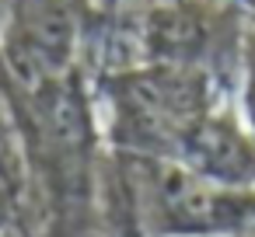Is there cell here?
<instances>
[{
    "mask_svg": "<svg viewBox=\"0 0 255 237\" xmlns=\"http://www.w3.org/2000/svg\"><path fill=\"white\" fill-rule=\"evenodd\" d=\"M116 157V154H112ZM126 171L136 220L147 237H248L255 234V188H224L175 164L116 157Z\"/></svg>",
    "mask_w": 255,
    "mask_h": 237,
    "instance_id": "cell-2",
    "label": "cell"
},
{
    "mask_svg": "<svg viewBox=\"0 0 255 237\" xmlns=\"http://www.w3.org/2000/svg\"><path fill=\"white\" fill-rule=\"evenodd\" d=\"M245 126L255 133V18H248L245 42H241V60H238V98H234Z\"/></svg>",
    "mask_w": 255,
    "mask_h": 237,
    "instance_id": "cell-6",
    "label": "cell"
},
{
    "mask_svg": "<svg viewBox=\"0 0 255 237\" xmlns=\"http://www.w3.org/2000/svg\"><path fill=\"white\" fill-rule=\"evenodd\" d=\"M88 11L74 0H7L0 21V77L32 94L81 74Z\"/></svg>",
    "mask_w": 255,
    "mask_h": 237,
    "instance_id": "cell-3",
    "label": "cell"
},
{
    "mask_svg": "<svg viewBox=\"0 0 255 237\" xmlns=\"http://www.w3.org/2000/svg\"><path fill=\"white\" fill-rule=\"evenodd\" d=\"M116 157L175 164L196 126L224 101V84L192 67L136 63L98 77Z\"/></svg>",
    "mask_w": 255,
    "mask_h": 237,
    "instance_id": "cell-1",
    "label": "cell"
},
{
    "mask_svg": "<svg viewBox=\"0 0 255 237\" xmlns=\"http://www.w3.org/2000/svg\"><path fill=\"white\" fill-rule=\"evenodd\" d=\"M224 4H234V7H241L245 14H252V18H255V0H224Z\"/></svg>",
    "mask_w": 255,
    "mask_h": 237,
    "instance_id": "cell-9",
    "label": "cell"
},
{
    "mask_svg": "<svg viewBox=\"0 0 255 237\" xmlns=\"http://www.w3.org/2000/svg\"><path fill=\"white\" fill-rule=\"evenodd\" d=\"M248 18L224 0H168L154 4L140 21V63L192 67L217 77V63L241 60ZM220 80V77H217Z\"/></svg>",
    "mask_w": 255,
    "mask_h": 237,
    "instance_id": "cell-4",
    "label": "cell"
},
{
    "mask_svg": "<svg viewBox=\"0 0 255 237\" xmlns=\"http://www.w3.org/2000/svg\"><path fill=\"white\" fill-rule=\"evenodd\" d=\"M123 7V0H95V14H116Z\"/></svg>",
    "mask_w": 255,
    "mask_h": 237,
    "instance_id": "cell-8",
    "label": "cell"
},
{
    "mask_svg": "<svg viewBox=\"0 0 255 237\" xmlns=\"http://www.w3.org/2000/svg\"><path fill=\"white\" fill-rule=\"evenodd\" d=\"M175 167L210 185L255 188V133L245 126L238 105L220 101L196 126Z\"/></svg>",
    "mask_w": 255,
    "mask_h": 237,
    "instance_id": "cell-5",
    "label": "cell"
},
{
    "mask_svg": "<svg viewBox=\"0 0 255 237\" xmlns=\"http://www.w3.org/2000/svg\"><path fill=\"white\" fill-rule=\"evenodd\" d=\"M18 223V199L7 185H0V237H7Z\"/></svg>",
    "mask_w": 255,
    "mask_h": 237,
    "instance_id": "cell-7",
    "label": "cell"
},
{
    "mask_svg": "<svg viewBox=\"0 0 255 237\" xmlns=\"http://www.w3.org/2000/svg\"><path fill=\"white\" fill-rule=\"evenodd\" d=\"M74 4H81V7H84L88 14H95V0H74Z\"/></svg>",
    "mask_w": 255,
    "mask_h": 237,
    "instance_id": "cell-10",
    "label": "cell"
}]
</instances>
